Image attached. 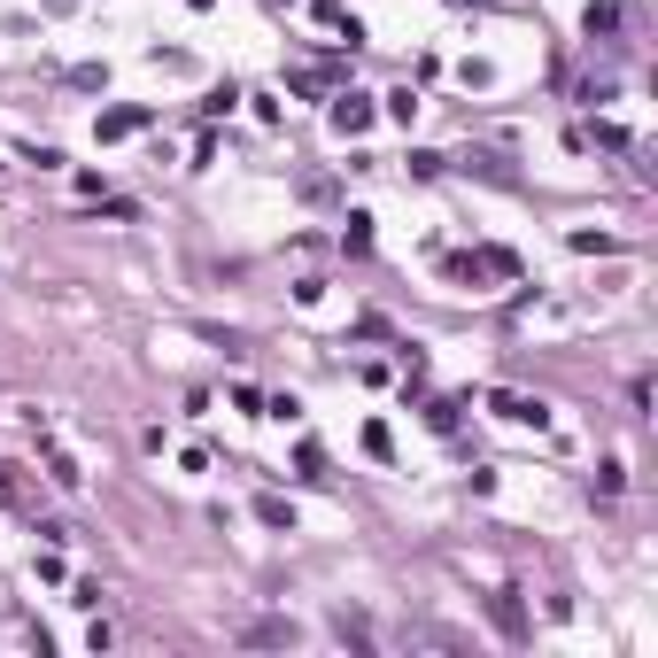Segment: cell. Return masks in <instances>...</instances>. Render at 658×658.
<instances>
[{
    "label": "cell",
    "mask_w": 658,
    "mask_h": 658,
    "mask_svg": "<svg viewBox=\"0 0 658 658\" xmlns=\"http://www.w3.org/2000/svg\"><path fill=\"white\" fill-rule=\"evenodd\" d=\"M364 449H372V457H395V434H388L380 419H372V426H364Z\"/></svg>",
    "instance_id": "cell-12"
},
{
    "label": "cell",
    "mask_w": 658,
    "mask_h": 658,
    "mask_svg": "<svg viewBox=\"0 0 658 658\" xmlns=\"http://www.w3.org/2000/svg\"><path fill=\"white\" fill-rule=\"evenodd\" d=\"M140 124H148V109H101V117H93V140H132Z\"/></svg>",
    "instance_id": "cell-3"
},
{
    "label": "cell",
    "mask_w": 658,
    "mask_h": 658,
    "mask_svg": "<svg viewBox=\"0 0 658 658\" xmlns=\"http://www.w3.org/2000/svg\"><path fill=\"white\" fill-rule=\"evenodd\" d=\"M295 465H302L310 480H326V449H318V442H302V449H295Z\"/></svg>",
    "instance_id": "cell-11"
},
{
    "label": "cell",
    "mask_w": 658,
    "mask_h": 658,
    "mask_svg": "<svg viewBox=\"0 0 658 658\" xmlns=\"http://www.w3.org/2000/svg\"><path fill=\"white\" fill-rule=\"evenodd\" d=\"M186 8H210V0H186Z\"/></svg>",
    "instance_id": "cell-14"
},
{
    "label": "cell",
    "mask_w": 658,
    "mask_h": 658,
    "mask_svg": "<svg viewBox=\"0 0 658 658\" xmlns=\"http://www.w3.org/2000/svg\"><path fill=\"white\" fill-rule=\"evenodd\" d=\"M271 8H279V0H271Z\"/></svg>",
    "instance_id": "cell-15"
},
{
    "label": "cell",
    "mask_w": 658,
    "mask_h": 658,
    "mask_svg": "<svg viewBox=\"0 0 658 658\" xmlns=\"http://www.w3.org/2000/svg\"><path fill=\"white\" fill-rule=\"evenodd\" d=\"M326 124L333 132H341V140H364V132H372V93H333V109H326Z\"/></svg>",
    "instance_id": "cell-2"
},
{
    "label": "cell",
    "mask_w": 658,
    "mask_h": 658,
    "mask_svg": "<svg viewBox=\"0 0 658 658\" xmlns=\"http://www.w3.org/2000/svg\"><path fill=\"white\" fill-rule=\"evenodd\" d=\"M488 411H496L504 426H535V434L550 426V403H542V395H519V388H496V395H488Z\"/></svg>",
    "instance_id": "cell-1"
},
{
    "label": "cell",
    "mask_w": 658,
    "mask_h": 658,
    "mask_svg": "<svg viewBox=\"0 0 658 658\" xmlns=\"http://www.w3.org/2000/svg\"><path fill=\"white\" fill-rule=\"evenodd\" d=\"M47 480H55V488H78L86 473H78V457H70V449H55V442H47Z\"/></svg>",
    "instance_id": "cell-5"
},
{
    "label": "cell",
    "mask_w": 658,
    "mask_h": 658,
    "mask_svg": "<svg viewBox=\"0 0 658 658\" xmlns=\"http://www.w3.org/2000/svg\"><path fill=\"white\" fill-rule=\"evenodd\" d=\"M341 248H349V256H364V248H372V217H364V210H349V233H341Z\"/></svg>",
    "instance_id": "cell-8"
},
{
    "label": "cell",
    "mask_w": 658,
    "mask_h": 658,
    "mask_svg": "<svg viewBox=\"0 0 658 658\" xmlns=\"http://www.w3.org/2000/svg\"><path fill=\"white\" fill-rule=\"evenodd\" d=\"M488 620H496V628H504L511 643L527 635V612H519V597H511V589H496V597H488Z\"/></svg>",
    "instance_id": "cell-4"
},
{
    "label": "cell",
    "mask_w": 658,
    "mask_h": 658,
    "mask_svg": "<svg viewBox=\"0 0 658 658\" xmlns=\"http://www.w3.org/2000/svg\"><path fill=\"white\" fill-rule=\"evenodd\" d=\"M256 519H264V527H279V535H287V527H295V511L279 504V496H256Z\"/></svg>",
    "instance_id": "cell-9"
},
{
    "label": "cell",
    "mask_w": 658,
    "mask_h": 658,
    "mask_svg": "<svg viewBox=\"0 0 658 658\" xmlns=\"http://www.w3.org/2000/svg\"><path fill=\"white\" fill-rule=\"evenodd\" d=\"M612 31H620V0H597L589 8V39H612Z\"/></svg>",
    "instance_id": "cell-6"
},
{
    "label": "cell",
    "mask_w": 658,
    "mask_h": 658,
    "mask_svg": "<svg viewBox=\"0 0 658 658\" xmlns=\"http://www.w3.org/2000/svg\"><path fill=\"white\" fill-rule=\"evenodd\" d=\"M426 426H434V434H457V403H449V395H426Z\"/></svg>",
    "instance_id": "cell-7"
},
{
    "label": "cell",
    "mask_w": 658,
    "mask_h": 658,
    "mask_svg": "<svg viewBox=\"0 0 658 658\" xmlns=\"http://www.w3.org/2000/svg\"><path fill=\"white\" fill-rule=\"evenodd\" d=\"M287 635H295L287 620H256V628H248V643H287Z\"/></svg>",
    "instance_id": "cell-13"
},
{
    "label": "cell",
    "mask_w": 658,
    "mask_h": 658,
    "mask_svg": "<svg viewBox=\"0 0 658 658\" xmlns=\"http://www.w3.org/2000/svg\"><path fill=\"white\" fill-rule=\"evenodd\" d=\"M388 117H395V124H411V117H419V93L395 86V93H388Z\"/></svg>",
    "instance_id": "cell-10"
}]
</instances>
